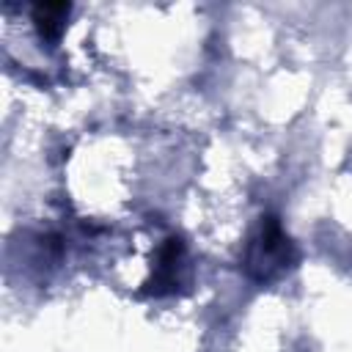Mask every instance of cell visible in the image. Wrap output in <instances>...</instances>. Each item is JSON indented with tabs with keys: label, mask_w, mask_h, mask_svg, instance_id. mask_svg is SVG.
Returning a JSON list of instances; mask_svg holds the SVG:
<instances>
[{
	"label": "cell",
	"mask_w": 352,
	"mask_h": 352,
	"mask_svg": "<svg viewBox=\"0 0 352 352\" xmlns=\"http://www.w3.org/2000/svg\"><path fill=\"white\" fill-rule=\"evenodd\" d=\"M294 261V248L283 234L278 217H261L256 234L245 248V270L256 280H272Z\"/></svg>",
	"instance_id": "obj_1"
},
{
	"label": "cell",
	"mask_w": 352,
	"mask_h": 352,
	"mask_svg": "<svg viewBox=\"0 0 352 352\" xmlns=\"http://www.w3.org/2000/svg\"><path fill=\"white\" fill-rule=\"evenodd\" d=\"M182 270H184V242H182V236H168L154 256V275L146 283L148 292H154V294L176 292V286L182 283V278H179Z\"/></svg>",
	"instance_id": "obj_2"
},
{
	"label": "cell",
	"mask_w": 352,
	"mask_h": 352,
	"mask_svg": "<svg viewBox=\"0 0 352 352\" xmlns=\"http://www.w3.org/2000/svg\"><path fill=\"white\" fill-rule=\"evenodd\" d=\"M69 11H72L69 3H38V6H33L30 19L44 41H55V38H60V33L66 28Z\"/></svg>",
	"instance_id": "obj_3"
}]
</instances>
